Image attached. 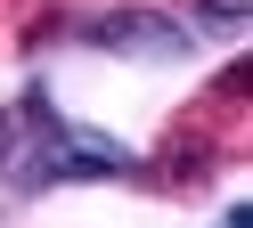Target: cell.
Here are the masks:
<instances>
[{"label":"cell","instance_id":"obj_1","mask_svg":"<svg viewBox=\"0 0 253 228\" xmlns=\"http://www.w3.org/2000/svg\"><path fill=\"white\" fill-rule=\"evenodd\" d=\"M123 171H139V155L115 139V130H82V122H57L49 139L25 155V171L8 179V188H66V179H123Z\"/></svg>","mask_w":253,"mask_h":228},{"label":"cell","instance_id":"obj_5","mask_svg":"<svg viewBox=\"0 0 253 228\" xmlns=\"http://www.w3.org/2000/svg\"><path fill=\"white\" fill-rule=\"evenodd\" d=\"M220 228H253V212H245V204H237V212H229V220H220Z\"/></svg>","mask_w":253,"mask_h":228},{"label":"cell","instance_id":"obj_3","mask_svg":"<svg viewBox=\"0 0 253 228\" xmlns=\"http://www.w3.org/2000/svg\"><path fill=\"white\" fill-rule=\"evenodd\" d=\"M49 130H57V106H49L41 90H25L17 106H0V179H17V171H25V155H33Z\"/></svg>","mask_w":253,"mask_h":228},{"label":"cell","instance_id":"obj_4","mask_svg":"<svg viewBox=\"0 0 253 228\" xmlns=\"http://www.w3.org/2000/svg\"><path fill=\"white\" fill-rule=\"evenodd\" d=\"M196 25L220 33V41H237V33H245V8H229V0H196Z\"/></svg>","mask_w":253,"mask_h":228},{"label":"cell","instance_id":"obj_2","mask_svg":"<svg viewBox=\"0 0 253 228\" xmlns=\"http://www.w3.org/2000/svg\"><path fill=\"white\" fill-rule=\"evenodd\" d=\"M82 41L90 49H106V57H139V65H180L188 49H196V25H180V16H164V8H106V16H90L82 25Z\"/></svg>","mask_w":253,"mask_h":228}]
</instances>
